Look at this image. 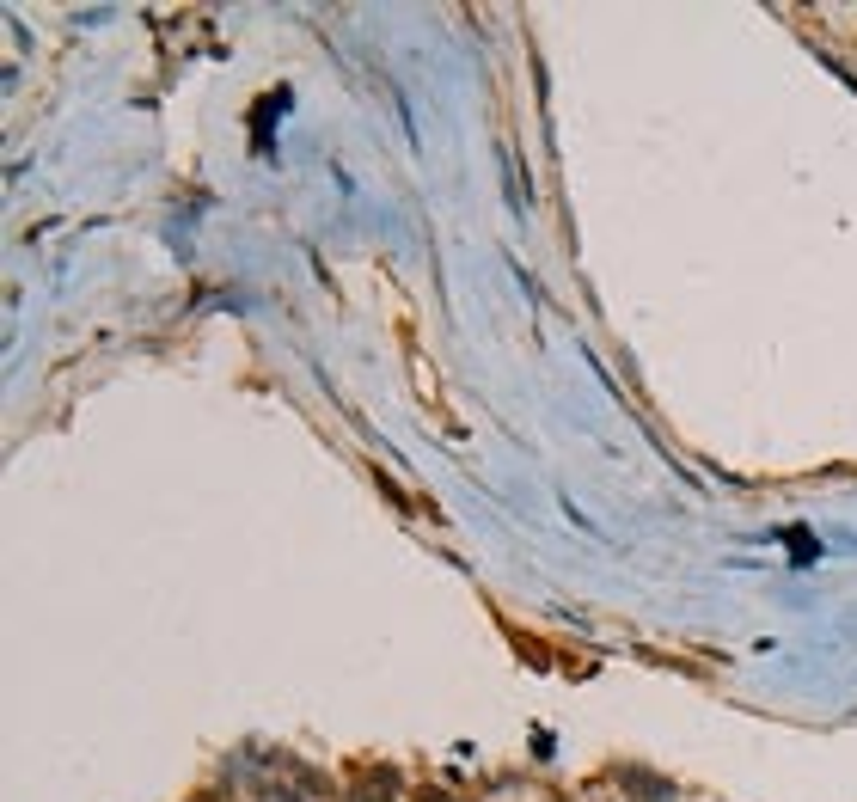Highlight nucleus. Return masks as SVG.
<instances>
[]
</instances>
